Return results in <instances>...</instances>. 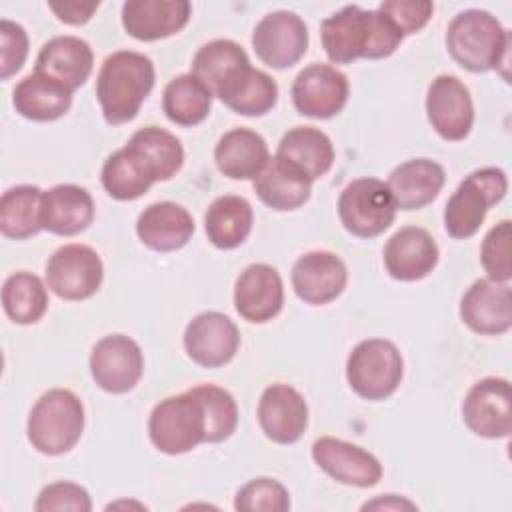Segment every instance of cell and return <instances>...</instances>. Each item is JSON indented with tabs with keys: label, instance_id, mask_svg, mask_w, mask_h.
Masks as SVG:
<instances>
[{
	"label": "cell",
	"instance_id": "cell-40",
	"mask_svg": "<svg viewBox=\"0 0 512 512\" xmlns=\"http://www.w3.org/2000/svg\"><path fill=\"white\" fill-rule=\"evenodd\" d=\"M234 508L242 512H286L290 508V494L278 480L262 476L246 482L238 490Z\"/></svg>",
	"mask_w": 512,
	"mask_h": 512
},
{
	"label": "cell",
	"instance_id": "cell-34",
	"mask_svg": "<svg viewBox=\"0 0 512 512\" xmlns=\"http://www.w3.org/2000/svg\"><path fill=\"white\" fill-rule=\"evenodd\" d=\"M162 108L170 122L196 126L210 114L212 94L194 74H180L166 84Z\"/></svg>",
	"mask_w": 512,
	"mask_h": 512
},
{
	"label": "cell",
	"instance_id": "cell-24",
	"mask_svg": "<svg viewBox=\"0 0 512 512\" xmlns=\"http://www.w3.org/2000/svg\"><path fill=\"white\" fill-rule=\"evenodd\" d=\"M94 220L90 192L76 184H56L42 194L40 226L58 236L84 232Z\"/></svg>",
	"mask_w": 512,
	"mask_h": 512
},
{
	"label": "cell",
	"instance_id": "cell-35",
	"mask_svg": "<svg viewBox=\"0 0 512 512\" xmlns=\"http://www.w3.org/2000/svg\"><path fill=\"white\" fill-rule=\"evenodd\" d=\"M42 190L32 184L8 188L0 198V230L6 238L24 240L42 230L40 204Z\"/></svg>",
	"mask_w": 512,
	"mask_h": 512
},
{
	"label": "cell",
	"instance_id": "cell-26",
	"mask_svg": "<svg viewBox=\"0 0 512 512\" xmlns=\"http://www.w3.org/2000/svg\"><path fill=\"white\" fill-rule=\"evenodd\" d=\"M12 104L16 112L28 120L52 122L70 110L72 90L56 78L34 70L16 84Z\"/></svg>",
	"mask_w": 512,
	"mask_h": 512
},
{
	"label": "cell",
	"instance_id": "cell-13",
	"mask_svg": "<svg viewBox=\"0 0 512 512\" xmlns=\"http://www.w3.org/2000/svg\"><path fill=\"white\" fill-rule=\"evenodd\" d=\"M426 114L438 136L450 142L464 140L474 124L470 90L452 74L436 76L426 92Z\"/></svg>",
	"mask_w": 512,
	"mask_h": 512
},
{
	"label": "cell",
	"instance_id": "cell-36",
	"mask_svg": "<svg viewBox=\"0 0 512 512\" xmlns=\"http://www.w3.org/2000/svg\"><path fill=\"white\" fill-rule=\"evenodd\" d=\"M2 306L16 324H34L48 310V292L44 282L26 270L14 272L4 280Z\"/></svg>",
	"mask_w": 512,
	"mask_h": 512
},
{
	"label": "cell",
	"instance_id": "cell-5",
	"mask_svg": "<svg viewBox=\"0 0 512 512\" xmlns=\"http://www.w3.org/2000/svg\"><path fill=\"white\" fill-rule=\"evenodd\" d=\"M152 444L170 456L194 450L208 438V420L204 404L194 388L160 400L148 420Z\"/></svg>",
	"mask_w": 512,
	"mask_h": 512
},
{
	"label": "cell",
	"instance_id": "cell-27",
	"mask_svg": "<svg viewBox=\"0 0 512 512\" xmlns=\"http://www.w3.org/2000/svg\"><path fill=\"white\" fill-rule=\"evenodd\" d=\"M92 66L94 54L86 40L78 36H54L40 48L34 70L56 78L74 92L88 80Z\"/></svg>",
	"mask_w": 512,
	"mask_h": 512
},
{
	"label": "cell",
	"instance_id": "cell-22",
	"mask_svg": "<svg viewBox=\"0 0 512 512\" xmlns=\"http://www.w3.org/2000/svg\"><path fill=\"white\" fill-rule=\"evenodd\" d=\"M386 272L402 282L428 276L438 264V244L432 234L418 226H404L384 246Z\"/></svg>",
	"mask_w": 512,
	"mask_h": 512
},
{
	"label": "cell",
	"instance_id": "cell-45",
	"mask_svg": "<svg viewBox=\"0 0 512 512\" xmlns=\"http://www.w3.org/2000/svg\"><path fill=\"white\" fill-rule=\"evenodd\" d=\"M98 6L100 2H48V8L56 14V18L72 26L86 24Z\"/></svg>",
	"mask_w": 512,
	"mask_h": 512
},
{
	"label": "cell",
	"instance_id": "cell-37",
	"mask_svg": "<svg viewBox=\"0 0 512 512\" xmlns=\"http://www.w3.org/2000/svg\"><path fill=\"white\" fill-rule=\"evenodd\" d=\"M128 144L148 160L158 182L170 180L184 164V148L180 140L164 128L144 126L132 134Z\"/></svg>",
	"mask_w": 512,
	"mask_h": 512
},
{
	"label": "cell",
	"instance_id": "cell-15",
	"mask_svg": "<svg viewBox=\"0 0 512 512\" xmlns=\"http://www.w3.org/2000/svg\"><path fill=\"white\" fill-rule=\"evenodd\" d=\"M240 346L238 326L222 312H200L184 330V350L192 362L204 368L228 364Z\"/></svg>",
	"mask_w": 512,
	"mask_h": 512
},
{
	"label": "cell",
	"instance_id": "cell-14",
	"mask_svg": "<svg viewBox=\"0 0 512 512\" xmlns=\"http://www.w3.org/2000/svg\"><path fill=\"white\" fill-rule=\"evenodd\" d=\"M464 424L482 438H506L512 430V398L506 378L478 380L462 402Z\"/></svg>",
	"mask_w": 512,
	"mask_h": 512
},
{
	"label": "cell",
	"instance_id": "cell-33",
	"mask_svg": "<svg viewBox=\"0 0 512 512\" xmlns=\"http://www.w3.org/2000/svg\"><path fill=\"white\" fill-rule=\"evenodd\" d=\"M252 206L236 194L218 196L206 210L204 230L208 240L220 250L238 248L252 230Z\"/></svg>",
	"mask_w": 512,
	"mask_h": 512
},
{
	"label": "cell",
	"instance_id": "cell-8",
	"mask_svg": "<svg viewBox=\"0 0 512 512\" xmlns=\"http://www.w3.org/2000/svg\"><path fill=\"white\" fill-rule=\"evenodd\" d=\"M396 210L388 184L378 178H356L338 198L340 222L358 238L380 236L392 226Z\"/></svg>",
	"mask_w": 512,
	"mask_h": 512
},
{
	"label": "cell",
	"instance_id": "cell-23",
	"mask_svg": "<svg viewBox=\"0 0 512 512\" xmlns=\"http://www.w3.org/2000/svg\"><path fill=\"white\" fill-rule=\"evenodd\" d=\"M192 14L188 0H128L122 6L124 30L144 42L180 32Z\"/></svg>",
	"mask_w": 512,
	"mask_h": 512
},
{
	"label": "cell",
	"instance_id": "cell-46",
	"mask_svg": "<svg viewBox=\"0 0 512 512\" xmlns=\"http://www.w3.org/2000/svg\"><path fill=\"white\" fill-rule=\"evenodd\" d=\"M362 510H416V504L396 494H382L376 500L366 502Z\"/></svg>",
	"mask_w": 512,
	"mask_h": 512
},
{
	"label": "cell",
	"instance_id": "cell-31",
	"mask_svg": "<svg viewBox=\"0 0 512 512\" xmlns=\"http://www.w3.org/2000/svg\"><path fill=\"white\" fill-rule=\"evenodd\" d=\"M254 192L272 210L286 212L308 202L312 182L294 166L274 156L254 178Z\"/></svg>",
	"mask_w": 512,
	"mask_h": 512
},
{
	"label": "cell",
	"instance_id": "cell-7",
	"mask_svg": "<svg viewBox=\"0 0 512 512\" xmlns=\"http://www.w3.org/2000/svg\"><path fill=\"white\" fill-rule=\"evenodd\" d=\"M404 374L400 350L384 338L358 342L346 360L350 388L364 400H384L396 392Z\"/></svg>",
	"mask_w": 512,
	"mask_h": 512
},
{
	"label": "cell",
	"instance_id": "cell-28",
	"mask_svg": "<svg viewBox=\"0 0 512 512\" xmlns=\"http://www.w3.org/2000/svg\"><path fill=\"white\" fill-rule=\"evenodd\" d=\"M446 180L444 168L430 158H414L398 164L388 178V188L400 210H418L430 204Z\"/></svg>",
	"mask_w": 512,
	"mask_h": 512
},
{
	"label": "cell",
	"instance_id": "cell-19",
	"mask_svg": "<svg viewBox=\"0 0 512 512\" xmlns=\"http://www.w3.org/2000/svg\"><path fill=\"white\" fill-rule=\"evenodd\" d=\"M460 318L476 334L498 336L512 326V292L506 282L480 278L460 300Z\"/></svg>",
	"mask_w": 512,
	"mask_h": 512
},
{
	"label": "cell",
	"instance_id": "cell-3",
	"mask_svg": "<svg viewBox=\"0 0 512 512\" xmlns=\"http://www.w3.org/2000/svg\"><path fill=\"white\" fill-rule=\"evenodd\" d=\"M450 56L470 72H488L506 64L510 34L496 16L470 8L452 18L446 30Z\"/></svg>",
	"mask_w": 512,
	"mask_h": 512
},
{
	"label": "cell",
	"instance_id": "cell-44",
	"mask_svg": "<svg viewBox=\"0 0 512 512\" xmlns=\"http://www.w3.org/2000/svg\"><path fill=\"white\" fill-rule=\"evenodd\" d=\"M378 10L394 22L402 36H408L428 24L434 12V4L428 0H386Z\"/></svg>",
	"mask_w": 512,
	"mask_h": 512
},
{
	"label": "cell",
	"instance_id": "cell-41",
	"mask_svg": "<svg viewBox=\"0 0 512 512\" xmlns=\"http://www.w3.org/2000/svg\"><path fill=\"white\" fill-rule=\"evenodd\" d=\"M480 260L490 280L510 282L512 262H510V220H502L488 230L482 240Z\"/></svg>",
	"mask_w": 512,
	"mask_h": 512
},
{
	"label": "cell",
	"instance_id": "cell-12",
	"mask_svg": "<svg viewBox=\"0 0 512 512\" xmlns=\"http://www.w3.org/2000/svg\"><path fill=\"white\" fill-rule=\"evenodd\" d=\"M348 92L350 84L344 72L334 66L314 62L294 78L292 102L302 116L326 120L346 106Z\"/></svg>",
	"mask_w": 512,
	"mask_h": 512
},
{
	"label": "cell",
	"instance_id": "cell-30",
	"mask_svg": "<svg viewBox=\"0 0 512 512\" xmlns=\"http://www.w3.org/2000/svg\"><path fill=\"white\" fill-rule=\"evenodd\" d=\"M276 156L314 182L332 168L334 146L322 130L314 126H294L282 136Z\"/></svg>",
	"mask_w": 512,
	"mask_h": 512
},
{
	"label": "cell",
	"instance_id": "cell-10",
	"mask_svg": "<svg viewBox=\"0 0 512 512\" xmlns=\"http://www.w3.org/2000/svg\"><path fill=\"white\" fill-rule=\"evenodd\" d=\"M252 48L266 66L276 70L290 68L306 54L308 28L296 12H270L254 26Z\"/></svg>",
	"mask_w": 512,
	"mask_h": 512
},
{
	"label": "cell",
	"instance_id": "cell-9",
	"mask_svg": "<svg viewBox=\"0 0 512 512\" xmlns=\"http://www.w3.org/2000/svg\"><path fill=\"white\" fill-rule=\"evenodd\" d=\"M104 266L98 252L86 244L60 246L46 262V284L64 300H86L102 284Z\"/></svg>",
	"mask_w": 512,
	"mask_h": 512
},
{
	"label": "cell",
	"instance_id": "cell-20",
	"mask_svg": "<svg viewBox=\"0 0 512 512\" xmlns=\"http://www.w3.org/2000/svg\"><path fill=\"white\" fill-rule=\"evenodd\" d=\"M258 422L272 442H298L308 426V406L304 396L290 384H270L258 400Z\"/></svg>",
	"mask_w": 512,
	"mask_h": 512
},
{
	"label": "cell",
	"instance_id": "cell-42",
	"mask_svg": "<svg viewBox=\"0 0 512 512\" xmlns=\"http://www.w3.org/2000/svg\"><path fill=\"white\" fill-rule=\"evenodd\" d=\"M34 508L38 512L52 510H72V512H90L92 500L86 488L74 482H52L44 486L36 498Z\"/></svg>",
	"mask_w": 512,
	"mask_h": 512
},
{
	"label": "cell",
	"instance_id": "cell-16",
	"mask_svg": "<svg viewBox=\"0 0 512 512\" xmlns=\"http://www.w3.org/2000/svg\"><path fill=\"white\" fill-rule=\"evenodd\" d=\"M250 70L252 66L244 48L234 40L218 38L198 48L190 74H194L212 96L224 102Z\"/></svg>",
	"mask_w": 512,
	"mask_h": 512
},
{
	"label": "cell",
	"instance_id": "cell-39",
	"mask_svg": "<svg viewBox=\"0 0 512 512\" xmlns=\"http://www.w3.org/2000/svg\"><path fill=\"white\" fill-rule=\"evenodd\" d=\"M194 392L200 396L208 420L206 442H222L232 436L238 426V406L234 396L216 384H198Z\"/></svg>",
	"mask_w": 512,
	"mask_h": 512
},
{
	"label": "cell",
	"instance_id": "cell-21",
	"mask_svg": "<svg viewBox=\"0 0 512 512\" xmlns=\"http://www.w3.org/2000/svg\"><path fill=\"white\" fill-rule=\"evenodd\" d=\"M282 304L284 284L270 264H250L236 278L234 308L244 320L264 324L280 314Z\"/></svg>",
	"mask_w": 512,
	"mask_h": 512
},
{
	"label": "cell",
	"instance_id": "cell-25",
	"mask_svg": "<svg viewBox=\"0 0 512 512\" xmlns=\"http://www.w3.org/2000/svg\"><path fill=\"white\" fill-rule=\"evenodd\" d=\"M136 234L144 246L156 252H174L194 234L192 214L170 200L146 206L136 220Z\"/></svg>",
	"mask_w": 512,
	"mask_h": 512
},
{
	"label": "cell",
	"instance_id": "cell-29",
	"mask_svg": "<svg viewBox=\"0 0 512 512\" xmlns=\"http://www.w3.org/2000/svg\"><path fill=\"white\" fill-rule=\"evenodd\" d=\"M218 170L232 180H254L270 160L266 140L250 128L228 130L214 148Z\"/></svg>",
	"mask_w": 512,
	"mask_h": 512
},
{
	"label": "cell",
	"instance_id": "cell-2",
	"mask_svg": "<svg viewBox=\"0 0 512 512\" xmlns=\"http://www.w3.org/2000/svg\"><path fill=\"white\" fill-rule=\"evenodd\" d=\"M152 60L134 50L112 52L100 66L96 98L108 124L130 122L154 88Z\"/></svg>",
	"mask_w": 512,
	"mask_h": 512
},
{
	"label": "cell",
	"instance_id": "cell-17",
	"mask_svg": "<svg viewBox=\"0 0 512 512\" xmlns=\"http://www.w3.org/2000/svg\"><path fill=\"white\" fill-rule=\"evenodd\" d=\"M312 458L330 478L346 486L370 488L382 478V464L374 454L340 438L314 440Z\"/></svg>",
	"mask_w": 512,
	"mask_h": 512
},
{
	"label": "cell",
	"instance_id": "cell-18",
	"mask_svg": "<svg viewBox=\"0 0 512 512\" xmlns=\"http://www.w3.org/2000/svg\"><path fill=\"white\" fill-rule=\"evenodd\" d=\"M292 288L296 296L312 306L336 300L348 282V270L340 256L326 250L302 254L292 266Z\"/></svg>",
	"mask_w": 512,
	"mask_h": 512
},
{
	"label": "cell",
	"instance_id": "cell-43",
	"mask_svg": "<svg viewBox=\"0 0 512 512\" xmlns=\"http://www.w3.org/2000/svg\"><path fill=\"white\" fill-rule=\"evenodd\" d=\"M28 56V34L26 30L8 20H0V78L8 80L16 74Z\"/></svg>",
	"mask_w": 512,
	"mask_h": 512
},
{
	"label": "cell",
	"instance_id": "cell-32",
	"mask_svg": "<svg viewBox=\"0 0 512 512\" xmlns=\"http://www.w3.org/2000/svg\"><path fill=\"white\" fill-rule=\"evenodd\" d=\"M158 182L148 160L130 144L110 154L102 166V186L114 200H136Z\"/></svg>",
	"mask_w": 512,
	"mask_h": 512
},
{
	"label": "cell",
	"instance_id": "cell-6",
	"mask_svg": "<svg viewBox=\"0 0 512 512\" xmlns=\"http://www.w3.org/2000/svg\"><path fill=\"white\" fill-rule=\"evenodd\" d=\"M508 190V178L504 170L486 166L468 174L444 208V228L456 238L464 240L478 232L490 206L498 204Z\"/></svg>",
	"mask_w": 512,
	"mask_h": 512
},
{
	"label": "cell",
	"instance_id": "cell-11",
	"mask_svg": "<svg viewBox=\"0 0 512 512\" xmlns=\"http://www.w3.org/2000/svg\"><path fill=\"white\" fill-rule=\"evenodd\" d=\"M144 372V356L136 340L124 334H110L98 340L90 354L94 382L110 394L130 392Z\"/></svg>",
	"mask_w": 512,
	"mask_h": 512
},
{
	"label": "cell",
	"instance_id": "cell-1",
	"mask_svg": "<svg viewBox=\"0 0 512 512\" xmlns=\"http://www.w3.org/2000/svg\"><path fill=\"white\" fill-rule=\"evenodd\" d=\"M320 38L332 62L348 64L358 58H386L394 54L404 36L380 10L350 4L322 20Z\"/></svg>",
	"mask_w": 512,
	"mask_h": 512
},
{
	"label": "cell",
	"instance_id": "cell-4",
	"mask_svg": "<svg viewBox=\"0 0 512 512\" xmlns=\"http://www.w3.org/2000/svg\"><path fill=\"white\" fill-rule=\"evenodd\" d=\"M82 432V400L66 388H54L44 392L28 414V440L38 452L46 456H60L72 450L80 440Z\"/></svg>",
	"mask_w": 512,
	"mask_h": 512
},
{
	"label": "cell",
	"instance_id": "cell-38",
	"mask_svg": "<svg viewBox=\"0 0 512 512\" xmlns=\"http://www.w3.org/2000/svg\"><path fill=\"white\" fill-rule=\"evenodd\" d=\"M278 86L266 72L252 68L242 84L224 100V104L242 116H262L274 108Z\"/></svg>",
	"mask_w": 512,
	"mask_h": 512
}]
</instances>
